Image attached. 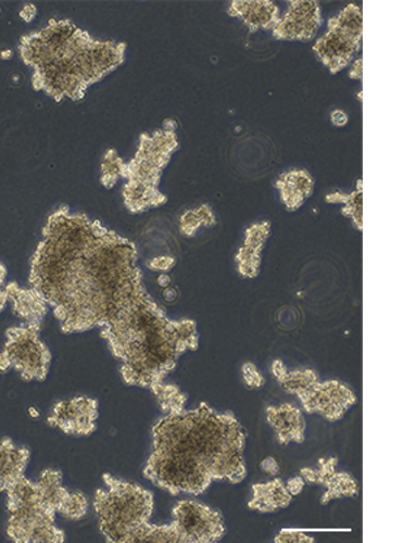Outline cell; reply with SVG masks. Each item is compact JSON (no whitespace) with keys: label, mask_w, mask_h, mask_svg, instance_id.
Returning <instances> with one entry per match:
<instances>
[{"label":"cell","mask_w":416,"mask_h":543,"mask_svg":"<svg viewBox=\"0 0 416 543\" xmlns=\"http://www.w3.org/2000/svg\"><path fill=\"white\" fill-rule=\"evenodd\" d=\"M313 180L306 171H292L281 176L276 186L282 193L284 204L289 210H296L311 195Z\"/></svg>","instance_id":"cell-19"},{"label":"cell","mask_w":416,"mask_h":543,"mask_svg":"<svg viewBox=\"0 0 416 543\" xmlns=\"http://www.w3.org/2000/svg\"><path fill=\"white\" fill-rule=\"evenodd\" d=\"M171 283V279L169 277V275L163 273L161 274L159 277H158V284L161 286V287H168Z\"/></svg>","instance_id":"cell-34"},{"label":"cell","mask_w":416,"mask_h":543,"mask_svg":"<svg viewBox=\"0 0 416 543\" xmlns=\"http://www.w3.org/2000/svg\"><path fill=\"white\" fill-rule=\"evenodd\" d=\"M36 485L47 507L56 513H60L63 505L71 495V492L62 486L61 472L55 470L44 471Z\"/></svg>","instance_id":"cell-20"},{"label":"cell","mask_w":416,"mask_h":543,"mask_svg":"<svg viewBox=\"0 0 416 543\" xmlns=\"http://www.w3.org/2000/svg\"><path fill=\"white\" fill-rule=\"evenodd\" d=\"M103 481L105 488L97 490L94 501L100 532L110 543H144L154 510L153 494L110 474Z\"/></svg>","instance_id":"cell-4"},{"label":"cell","mask_w":416,"mask_h":543,"mask_svg":"<svg viewBox=\"0 0 416 543\" xmlns=\"http://www.w3.org/2000/svg\"><path fill=\"white\" fill-rule=\"evenodd\" d=\"M8 301L15 314L27 325L40 326L47 313V302L33 288H21L16 282L6 285Z\"/></svg>","instance_id":"cell-16"},{"label":"cell","mask_w":416,"mask_h":543,"mask_svg":"<svg viewBox=\"0 0 416 543\" xmlns=\"http://www.w3.org/2000/svg\"><path fill=\"white\" fill-rule=\"evenodd\" d=\"M330 202H345L347 207L343 210L346 216L351 217L357 223L359 229L362 227V192L361 186L359 192L352 195L333 194L327 196Z\"/></svg>","instance_id":"cell-24"},{"label":"cell","mask_w":416,"mask_h":543,"mask_svg":"<svg viewBox=\"0 0 416 543\" xmlns=\"http://www.w3.org/2000/svg\"><path fill=\"white\" fill-rule=\"evenodd\" d=\"M6 277L7 269L4 264L0 263V313L5 309L8 302L5 285Z\"/></svg>","instance_id":"cell-29"},{"label":"cell","mask_w":416,"mask_h":543,"mask_svg":"<svg viewBox=\"0 0 416 543\" xmlns=\"http://www.w3.org/2000/svg\"><path fill=\"white\" fill-rule=\"evenodd\" d=\"M126 46L95 40L68 19H50L40 31L21 37L19 54L33 69L32 85L54 100H82L88 87L119 68Z\"/></svg>","instance_id":"cell-3"},{"label":"cell","mask_w":416,"mask_h":543,"mask_svg":"<svg viewBox=\"0 0 416 543\" xmlns=\"http://www.w3.org/2000/svg\"><path fill=\"white\" fill-rule=\"evenodd\" d=\"M338 460L336 458L323 459L319 462V469H302L301 477L306 482L315 485H322L327 488L322 497L323 505L329 504L332 500L343 497H356L359 494L358 484L348 473L336 472Z\"/></svg>","instance_id":"cell-13"},{"label":"cell","mask_w":416,"mask_h":543,"mask_svg":"<svg viewBox=\"0 0 416 543\" xmlns=\"http://www.w3.org/2000/svg\"><path fill=\"white\" fill-rule=\"evenodd\" d=\"M306 412L320 414L327 421L342 420L346 412L355 406L357 397L338 382H313L298 395Z\"/></svg>","instance_id":"cell-10"},{"label":"cell","mask_w":416,"mask_h":543,"mask_svg":"<svg viewBox=\"0 0 416 543\" xmlns=\"http://www.w3.org/2000/svg\"><path fill=\"white\" fill-rule=\"evenodd\" d=\"M128 238L62 207L43 229L30 284L54 309L62 332L102 328L109 340L128 334L157 303L147 293Z\"/></svg>","instance_id":"cell-1"},{"label":"cell","mask_w":416,"mask_h":543,"mask_svg":"<svg viewBox=\"0 0 416 543\" xmlns=\"http://www.w3.org/2000/svg\"><path fill=\"white\" fill-rule=\"evenodd\" d=\"M261 469L272 476L279 475L280 473V465L277 464L273 458H267L266 460L262 461Z\"/></svg>","instance_id":"cell-31"},{"label":"cell","mask_w":416,"mask_h":543,"mask_svg":"<svg viewBox=\"0 0 416 543\" xmlns=\"http://www.w3.org/2000/svg\"><path fill=\"white\" fill-rule=\"evenodd\" d=\"M363 75V65H362V59L360 58L354 63V66H352L350 72H349V78L351 80H362Z\"/></svg>","instance_id":"cell-32"},{"label":"cell","mask_w":416,"mask_h":543,"mask_svg":"<svg viewBox=\"0 0 416 543\" xmlns=\"http://www.w3.org/2000/svg\"><path fill=\"white\" fill-rule=\"evenodd\" d=\"M176 123L168 120L165 128L154 134L144 133L135 157L125 162L123 178L124 205L132 213H142L166 204L167 197L158 186L163 169L179 147Z\"/></svg>","instance_id":"cell-5"},{"label":"cell","mask_w":416,"mask_h":543,"mask_svg":"<svg viewBox=\"0 0 416 543\" xmlns=\"http://www.w3.org/2000/svg\"><path fill=\"white\" fill-rule=\"evenodd\" d=\"M172 526L179 543L217 542L225 533L221 515L194 501L176 504Z\"/></svg>","instance_id":"cell-9"},{"label":"cell","mask_w":416,"mask_h":543,"mask_svg":"<svg viewBox=\"0 0 416 543\" xmlns=\"http://www.w3.org/2000/svg\"><path fill=\"white\" fill-rule=\"evenodd\" d=\"M10 514L7 534L16 543H60L66 536L55 525L56 512L47 507L36 483L23 476L7 491Z\"/></svg>","instance_id":"cell-6"},{"label":"cell","mask_w":416,"mask_h":543,"mask_svg":"<svg viewBox=\"0 0 416 543\" xmlns=\"http://www.w3.org/2000/svg\"><path fill=\"white\" fill-rule=\"evenodd\" d=\"M214 223H216V218H214L209 206L205 205L184 213L181 219V229L186 236H193L200 226H211Z\"/></svg>","instance_id":"cell-21"},{"label":"cell","mask_w":416,"mask_h":543,"mask_svg":"<svg viewBox=\"0 0 416 543\" xmlns=\"http://www.w3.org/2000/svg\"><path fill=\"white\" fill-rule=\"evenodd\" d=\"M229 15L241 19L250 30H274L281 20V10L269 0H234Z\"/></svg>","instance_id":"cell-14"},{"label":"cell","mask_w":416,"mask_h":543,"mask_svg":"<svg viewBox=\"0 0 416 543\" xmlns=\"http://www.w3.org/2000/svg\"><path fill=\"white\" fill-rule=\"evenodd\" d=\"M323 24L319 2L314 0H292L285 15L273 30L280 41L309 42L317 36Z\"/></svg>","instance_id":"cell-11"},{"label":"cell","mask_w":416,"mask_h":543,"mask_svg":"<svg viewBox=\"0 0 416 543\" xmlns=\"http://www.w3.org/2000/svg\"><path fill=\"white\" fill-rule=\"evenodd\" d=\"M155 396L163 412L170 414L184 410L186 397L178 387L163 384Z\"/></svg>","instance_id":"cell-22"},{"label":"cell","mask_w":416,"mask_h":543,"mask_svg":"<svg viewBox=\"0 0 416 543\" xmlns=\"http://www.w3.org/2000/svg\"><path fill=\"white\" fill-rule=\"evenodd\" d=\"M245 381L249 386L260 387L263 384V378L254 365L246 364L244 366Z\"/></svg>","instance_id":"cell-28"},{"label":"cell","mask_w":416,"mask_h":543,"mask_svg":"<svg viewBox=\"0 0 416 543\" xmlns=\"http://www.w3.org/2000/svg\"><path fill=\"white\" fill-rule=\"evenodd\" d=\"M267 416L281 445L304 443L306 422L298 409L285 403L280 407L268 408Z\"/></svg>","instance_id":"cell-15"},{"label":"cell","mask_w":416,"mask_h":543,"mask_svg":"<svg viewBox=\"0 0 416 543\" xmlns=\"http://www.w3.org/2000/svg\"><path fill=\"white\" fill-rule=\"evenodd\" d=\"M125 162L119 157L116 150L107 151L102 164V184L106 188L115 186L123 178Z\"/></svg>","instance_id":"cell-23"},{"label":"cell","mask_w":416,"mask_h":543,"mask_svg":"<svg viewBox=\"0 0 416 543\" xmlns=\"http://www.w3.org/2000/svg\"><path fill=\"white\" fill-rule=\"evenodd\" d=\"M175 265V260L169 256H161L147 262V267L151 271L167 272Z\"/></svg>","instance_id":"cell-27"},{"label":"cell","mask_w":416,"mask_h":543,"mask_svg":"<svg viewBox=\"0 0 416 543\" xmlns=\"http://www.w3.org/2000/svg\"><path fill=\"white\" fill-rule=\"evenodd\" d=\"M252 489H254V497L248 503V507L261 513L285 509L293 500V496L289 494L281 479H274L268 484H257Z\"/></svg>","instance_id":"cell-18"},{"label":"cell","mask_w":416,"mask_h":543,"mask_svg":"<svg viewBox=\"0 0 416 543\" xmlns=\"http://www.w3.org/2000/svg\"><path fill=\"white\" fill-rule=\"evenodd\" d=\"M276 543H313L314 538L306 535L305 533L298 532V530H282V532L275 538Z\"/></svg>","instance_id":"cell-26"},{"label":"cell","mask_w":416,"mask_h":543,"mask_svg":"<svg viewBox=\"0 0 416 543\" xmlns=\"http://www.w3.org/2000/svg\"><path fill=\"white\" fill-rule=\"evenodd\" d=\"M332 122L336 126H345L348 123V117L344 111L336 110L332 113Z\"/></svg>","instance_id":"cell-33"},{"label":"cell","mask_w":416,"mask_h":543,"mask_svg":"<svg viewBox=\"0 0 416 543\" xmlns=\"http://www.w3.org/2000/svg\"><path fill=\"white\" fill-rule=\"evenodd\" d=\"M153 436L144 475L171 495H200L214 481L239 484L247 475L243 427L234 415L206 403L168 414L155 425Z\"/></svg>","instance_id":"cell-2"},{"label":"cell","mask_w":416,"mask_h":543,"mask_svg":"<svg viewBox=\"0 0 416 543\" xmlns=\"http://www.w3.org/2000/svg\"><path fill=\"white\" fill-rule=\"evenodd\" d=\"M362 35V11L359 6L350 4L329 21L327 32L315 43L313 52L332 74H337L360 52Z\"/></svg>","instance_id":"cell-7"},{"label":"cell","mask_w":416,"mask_h":543,"mask_svg":"<svg viewBox=\"0 0 416 543\" xmlns=\"http://www.w3.org/2000/svg\"><path fill=\"white\" fill-rule=\"evenodd\" d=\"M30 458L27 448L18 447L11 439L0 443V491H7L24 476Z\"/></svg>","instance_id":"cell-17"},{"label":"cell","mask_w":416,"mask_h":543,"mask_svg":"<svg viewBox=\"0 0 416 543\" xmlns=\"http://www.w3.org/2000/svg\"><path fill=\"white\" fill-rule=\"evenodd\" d=\"M88 510V501L81 492H72L60 512L63 517L72 521L81 520Z\"/></svg>","instance_id":"cell-25"},{"label":"cell","mask_w":416,"mask_h":543,"mask_svg":"<svg viewBox=\"0 0 416 543\" xmlns=\"http://www.w3.org/2000/svg\"><path fill=\"white\" fill-rule=\"evenodd\" d=\"M97 419V401L79 397L57 403L48 423L68 435L90 436L96 431Z\"/></svg>","instance_id":"cell-12"},{"label":"cell","mask_w":416,"mask_h":543,"mask_svg":"<svg viewBox=\"0 0 416 543\" xmlns=\"http://www.w3.org/2000/svg\"><path fill=\"white\" fill-rule=\"evenodd\" d=\"M306 485L305 479L302 477L292 478L291 481H288L286 489L293 497L298 496L302 489Z\"/></svg>","instance_id":"cell-30"},{"label":"cell","mask_w":416,"mask_h":543,"mask_svg":"<svg viewBox=\"0 0 416 543\" xmlns=\"http://www.w3.org/2000/svg\"><path fill=\"white\" fill-rule=\"evenodd\" d=\"M7 342L0 352V372L15 369L24 381H44L52 353L40 338V326L11 327Z\"/></svg>","instance_id":"cell-8"}]
</instances>
